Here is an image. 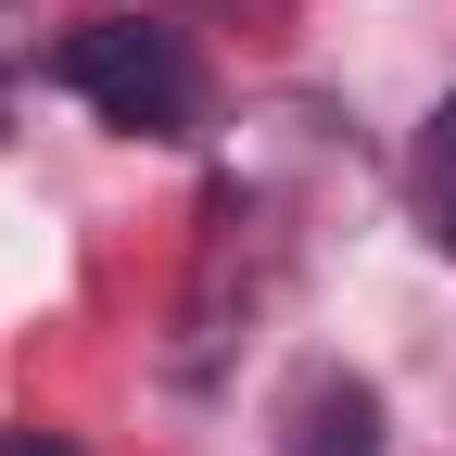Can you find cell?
I'll return each mask as SVG.
<instances>
[{
	"label": "cell",
	"instance_id": "4",
	"mask_svg": "<svg viewBox=\"0 0 456 456\" xmlns=\"http://www.w3.org/2000/svg\"><path fill=\"white\" fill-rule=\"evenodd\" d=\"M0 456H77V444H64V431H38V419H26V431H0Z\"/></svg>",
	"mask_w": 456,
	"mask_h": 456
},
{
	"label": "cell",
	"instance_id": "3",
	"mask_svg": "<svg viewBox=\"0 0 456 456\" xmlns=\"http://www.w3.org/2000/svg\"><path fill=\"white\" fill-rule=\"evenodd\" d=\"M406 203H419V228L456 254V89L431 102V127H419V152H406Z\"/></svg>",
	"mask_w": 456,
	"mask_h": 456
},
{
	"label": "cell",
	"instance_id": "1",
	"mask_svg": "<svg viewBox=\"0 0 456 456\" xmlns=\"http://www.w3.org/2000/svg\"><path fill=\"white\" fill-rule=\"evenodd\" d=\"M51 77H64L114 140H191L203 127V64H191V38L165 13H89L51 51Z\"/></svg>",
	"mask_w": 456,
	"mask_h": 456
},
{
	"label": "cell",
	"instance_id": "2",
	"mask_svg": "<svg viewBox=\"0 0 456 456\" xmlns=\"http://www.w3.org/2000/svg\"><path fill=\"white\" fill-rule=\"evenodd\" d=\"M279 456H380V393L355 368H305L279 393Z\"/></svg>",
	"mask_w": 456,
	"mask_h": 456
}]
</instances>
